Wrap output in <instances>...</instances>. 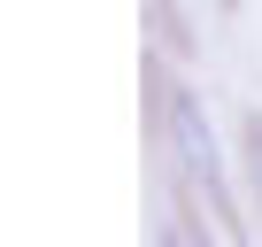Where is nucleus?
Listing matches in <instances>:
<instances>
[{
	"mask_svg": "<svg viewBox=\"0 0 262 247\" xmlns=\"http://www.w3.org/2000/svg\"><path fill=\"white\" fill-rule=\"evenodd\" d=\"M155 77V70H147ZM155 93H162V139H170V155H178V170L201 186V201H208V216L247 247V224H239V201H231V178H224V155H216V123H208V108H201V93H185V85H162L155 77Z\"/></svg>",
	"mask_w": 262,
	"mask_h": 247,
	"instance_id": "1",
	"label": "nucleus"
},
{
	"mask_svg": "<svg viewBox=\"0 0 262 247\" xmlns=\"http://www.w3.org/2000/svg\"><path fill=\"white\" fill-rule=\"evenodd\" d=\"M147 16H155V39H162L170 54H193V31H185V16L170 8V0H147Z\"/></svg>",
	"mask_w": 262,
	"mask_h": 247,
	"instance_id": "2",
	"label": "nucleus"
},
{
	"mask_svg": "<svg viewBox=\"0 0 262 247\" xmlns=\"http://www.w3.org/2000/svg\"><path fill=\"white\" fill-rule=\"evenodd\" d=\"M247 170H254V186H262V116H247Z\"/></svg>",
	"mask_w": 262,
	"mask_h": 247,
	"instance_id": "3",
	"label": "nucleus"
}]
</instances>
